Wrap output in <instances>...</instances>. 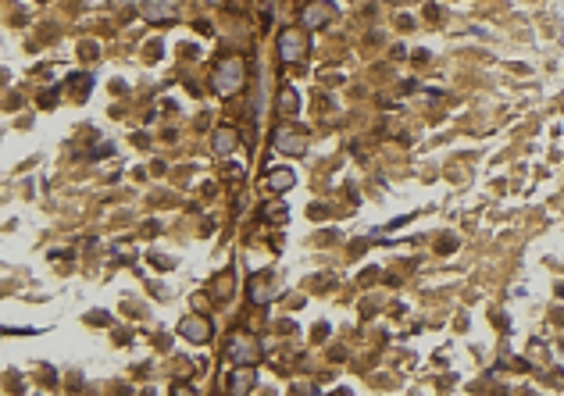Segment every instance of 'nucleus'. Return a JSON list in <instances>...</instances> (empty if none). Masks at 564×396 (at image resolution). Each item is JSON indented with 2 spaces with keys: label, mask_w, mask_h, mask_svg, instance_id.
Wrapping results in <instances>:
<instances>
[{
  "label": "nucleus",
  "mask_w": 564,
  "mask_h": 396,
  "mask_svg": "<svg viewBox=\"0 0 564 396\" xmlns=\"http://www.w3.org/2000/svg\"><path fill=\"white\" fill-rule=\"evenodd\" d=\"M243 86V61L240 57H225L218 72H215V93L218 97H233Z\"/></svg>",
  "instance_id": "1"
},
{
  "label": "nucleus",
  "mask_w": 564,
  "mask_h": 396,
  "mask_svg": "<svg viewBox=\"0 0 564 396\" xmlns=\"http://www.w3.org/2000/svg\"><path fill=\"white\" fill-rule=\"evenodd\" d=\"M228 357H233L236 364H257V357H261V346H257V339H250V336H233L228 339Z\"/></svg>",
  "instance_id": "2"
},
{
  "label": "nucleus",
  "mask_w": 564,
  "mask_h": 396,
  "mask_svg": "<svg viewBox=\"0 0 564 396\" xmlns=\"http://www.w3.org/2000/svg\"><path fill=\"white\" fill-rule=\"evenodd\" d=\"M304 54H307L304 32H300V29H286V32L279 36V57H282V61H300Z\"/></svg>",
  "instance_id": "3"
},
{
  "label": "nucleus",
  "mask_w": 564,
  "mask_h": 396,
  "mask_svg": "<svg viewBox=\"0 0 564 396\" xmlns=\"http://www.w3.org/2000/svg\"><path fill=\"white\" fill-rule=\"evenodd\" d=\"M275 147L289 157H300L307 150V143H304V132L297 129H289V125H282V129H275Z\"/></svg>",
  "instance_id": "4"
},
{
  "label": "nucleus",
  "mask_w": 564,
  "mask_h": 396,
  "mask_svg": "<svg viewBox=\"0 0 564 396\" xmlns=\"http://www.w3.org/2000/svg\"><path fill=\"white\" fill-rule=\"evenodd\" d=\"M275 293H279V286H275V279H271V275H254V279H250V289H246V297L250 300H254V304H271V300H275Z\"/></svg>",
  "instance_id": "5"
},
{
  "label": "nucleus",
  "mask_w": 564,
  "mask_h": 396,
  "mask_svg": "<svg viewBox=\"0 0 564 396\" xmlns=\"http://www.w3.org/2000/svg\"><path fill=\"white\" fill-rule=\"evenodd\" d=\"M179 336H182V339H190V343H207V339H211V321L190 315V318L179 325Z\"/></svg>",
  "instance_id": "6"
},
{
  "label": "nucleus",
  "mask_w": 564,
  "mask_h": 396,
  "mask_svg": "<svg viewBox=\"0 0 564 396\" xmlns=\"http://www.w3.org/2000/svg\"><path fill=\"white\" fill-rule=\"evenodd\" d=\"M254 382H257L254 364H236V371L228 375V393H233V396H243V393L254 389Z\"/></svg>",
  "instance_id": "7"
},
{
  "label": "nucleus",
  "mask_w": 564,
  "mask_h": 396,
  "mask_svg": "<svg viewBox=\"0 0 564 396\" xmlns=\"http://www.w3.org/2000/svg\"><path fill=\"white\" fill-rule=\"evenodd\" d=\"M143 18L147 22H172L175 18V8H172V0H143Z\"/></svg>",
  "instance_id": "8"
},
{
  "label": "nucleus",
  "mask_w": 564,
  "mask_h": 396,
  "mask_svg": "<svg viewBox=\"0 0 564 396\" xmlns=\"http://www.w3.org/2000/svg\"><path fill=\"white\" fill-rule=\"evenodd\" d=\"M236 143H240V132L228 129V125H222V129H215V136H211V150H215L218 157H225V154L236 150Z\"/></svg>",
  "instance_id": "9"
},
{
  "label": "nucleus",
  "mask_w": 564,
  "mask_h": 396,
  "mask_svg": "<svg viewBox=\"0 0 564 396\" xmlns=\"http://www.w3.org/2000/svg\"><path fill=\"white\" fill-rule=\"evenodd\" d=\"M329 18H332V4H322V0H315L311 8H304V29H322Z\"/></svg>",
  "instance_id": "10"
},
{
  "label": "nucleus",
  "mask_w": 564,
  "mask_h": 396,
  "mask_svg": "<svg viewBox=\"0 0 564 396\" xmlns=\"http://www.w3.org/2000/svg\"><path fill=\"white\" fill-rule=\"evenodd\" d=\"M293 182H297L293 168H271V175H268V190L282 193V190H289V186H293Z\"/></svg>",
  "instance_id": "11"
},
{
  "label": "nucleus",
  "mask_w": 564,
  "mask_h": 396,
  "mask_svg": "<svg viewBox=\"0 0 564 396\" xmlns=\"http://www.w3.org/2000/svg\"><path fill=\"white\" fill-rule=\"evenodd\" d=\"M297 108H300L297 90L293 86H282V93H279V115H297Z\"/></svg>",
  "instance_id": "12"
},
{
  "label": "nucleus",
  "mask_w": 564,
  "mask_h": 396,
  "mask_svg": "<svg viewBox=\"0 0 564 396\" xmlns=\"http://www.w3.org/2000/svg\"><path fill=\"white\" fill-rule=\"evenodd\" d=\"M211 4H218V0H211Z\"/></svg>",
  "instance_id": "13"
}]
</instances>
